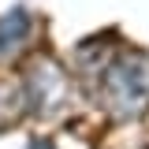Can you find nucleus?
<instances>
[{"instance_id":"f257e3e1","label":"nucleus","mask_w":149,"mask_h":149,"mask_svg":"<svg viewBox=\"0 0 149 149\" xmlns=\"http://www.w3.org/2000/svg\"><path fill=\"white\" fill-rule=\"evenodd\" d=\"M101 78V97L104 108L119 119L142 116L149 108V56L146 52H123L116 56Z\"/></svg>"},{"instance_id":"f03ea898","label":"nucleus","mask_w":149,"mask_h":149,"mask_svg":"<svg viewBox=\"0 0 149 149\" xmlns=\"http://www.w3.org/2000/svg\"><path fill=\"white\" fill-rule=\"evenodd\" d=\"M26 86H30V104H37V112H52L67 97L71 82H67L63 67H56L52 60H37L30 78H26Z\"/></svg>"},{"instance_id":"7ed1b4c3","label":"nucleus","mask_w":149,"mask_h":149,"mask_svg":"<svg viewBox=\"0 0 149 149\" xmlns=\"http://www.w3.org/2000/svg\"><path fill=\"white\" fill-rule=\"evenodd\" d=\"M34 30V19L26 11H8L0 15V60H11V56L26 45V37Z\"/></svg>"}]
</instances>
